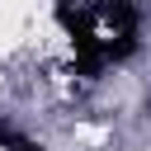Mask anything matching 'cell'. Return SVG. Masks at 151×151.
<instances>
[{
  "label": "cell",
  "mask_w": 151,
  "mask_h": 151,
  "mask_svg": "<svg viewBox=\"0 0 151 151\" xmlns=\"http://www.w3.org/2000/svg\"><path fill=\"white\" fill-rule=\"evenodd\" d=\"M57 19L61 28L71 33L76 42V66L85 76H94L99 66L109 61H123L132 47H137V9L127 0H85V5H71L61 0L57 5Z\"/></svg>",
  "instance_id": "6da1fadb"
}]
</instances>
